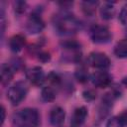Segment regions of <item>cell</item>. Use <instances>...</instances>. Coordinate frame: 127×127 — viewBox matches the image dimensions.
I'll return each mask as SVG.
<instances>
[{
    "label": "cell",
    "mask_w": 127,
    "mask_h": 127,
    "mask_svg": "<svg viewBox=\"0 0 127 127\" xmlns=\"http://www.w3.org/2000/svg\"><path fill=\"white\" fill-rule=\"evenodd\" d=\"M38 59L41 61V62H48V61H50V59H51V56H50V54L49 53H46V52H40L39 54H38Z\"/></svg>",
    "instance_id": "obj_23"
},
{
    "label": "cell",
    "mask_w": 127,
    "mask_h": 127,
    "mask_svg": "<svg viewBox=\"0 0 127 127\" xmlns=\"http://www.w3.org/2000/svg\"><path fill=\"white\" fill-rule=\"evenodd\" d=\"M118 117H119L120 121L122 122V124H123L124 126H127V109L124 110Z\"/></svg>",
    "instance_id": "obj_24"
},
{
    "label": "cell",
    "mask_w": 127,
    "mask_h": 127,
    "mask_svg": "<svg viewBox=\"0 0 127 127\" xmlns=\"http://www.w3.org/2000/svg\"><path fill=\"white\" fill-rule=\"evenodd\" d=\"M119 21L123 26H127V3L121 8L119 13Z\"/></svg>",
    "instance_id": "obj_20"
},
{
    "label": "cell",
    "mask_w": 127,
    "mask_h": 127,
    "mask_svg": "<svg viewBox=\"0 0 127 127\" xmlns=\"http://www.w3.org/2000/svg\"><path fill=\"white\" fill-rule=\"evenodd\" d=\"M74 76L81 83H84L89 79V73H88L87 69L84 66H79V68H77L75 70Z\"/></svg>",
    "instance_id": "obj_18"
},
{
    "label": "cell",
    "mask_w": 127,
    "mask_h": 127,
    "mask_svg": "<svg viewBox=\"0 0 127 127\" xmlns=\"http://www.w3.org/2000/svg\"><path fill=\"white\" fill-rule=\"evenodd\" d=\"M28 86L24 81H17L9 87L7 91V98L13 105L19 104L27 95Z\"/></svg>",
    "instance_id": "obj_4"
},
{
    "label": "cell",
    "mask_w": 127,
    "mask_h": 127,
    "mask_svg": "<svg viewBox=\"0 0 127 127\" xmlns=\"http://www.w3.org/2000/svg\"><path fill=\"white\" fill-rule=\"evenodd\" d=\"M57 92H56V89H55V86L53 85H47L45 86L43 89H42V92H41V97L44 101L46 102H51V101H54L55 98H56V95Z\"/></svg>",
    "instance_id": "obj_16"
},
{
    "label": "cell",
    "mask_w": 127,
    "mask_h": 127,
    "mask_svg": "<svg viewBox=\"0 0 127 127\" xmlns=\"http://www.w3.org/2000/svg\"><path fill=\"white\" fill-rule=\"evenodd\" d=\"M82 95H83V98L85 100H87V101H91V100L96 98V93L93 90H90V89L89 90H85L82 93Z\"/></svg>",
    "instance_id": "obj_22"
},
{
    "label": "cell",
    "mask_w": 127,
    "mask_h": 127,
    "mask_svg": "<svg viewBox=\"0 0 127 127\" xmlns=\"http://www.w3.org/2000/svg\"><path fill=\"white\" fill-rule=\"evenodd\" d=\"M44 28H45V23L42 17L40 16V14L33 13L32 15H30L26 23V29L29 34L32 35L39 34L44 30Z\"/></svg>",
    "instance_id": "obj_7"
},
{
    "label": "cell",
    "mask_w": 127,
    "mask_h": 127,
    "mask_svg": "<svg viewBox=\"0 0 127 127\" xmlns=\"http://www.w3.org/2000/svg\"><path fill=\"white\" fill-rule=\"evenodd\" d=\"M90 79H91L92 84L99 88H104V87L109 86L112 81L111 75L105 70L95 71L94 73L90 75Z\"/></svg>",
    "instance_id": "obj_9"
},
{
    "label": "cell",
    "mask_w": 127,
    "mask_h": 127,
    "mask_svg": "<svg viewBox=\"0 0 127 127\" xmlns=\"http://www.w3.org/2000/svg\"><path fill=\"white\" fill-rule=\"evenodd\" d=\"M64 117H65L64 110L60 106L54 107L50 112V122L53 126L62 125L64 121Z\"/></svg>",
    "instance_id": "obj_11"
},
{
    "label": "cell",
    "mask_w": 127,
    "mask_h": 127,
    "mask_svg": "<svg viewBox=\"0 0 127 127\" xmlns=\"http://www.w3.org/2000/svg\"><path fill=\"white\" fill-rule=\"evenodd\" d=\"M87 64L101 70H104L105 68H108L110 66V60L109 58L100 52H93L90 53L87 57Z\"/></svg>",
    "instance_id": "obj_6"
},
{
    "label": "cell",
    "mask_w": 127,
    "mask_h": 127,
    "mask_svg": "<svg viewBox=\"0 0 127 127\" xmlns=\"http://www.w3.org/2000/svg\"><path fill=\"white\" fill-rule=\"evenodd\" d=\"M15 69L11 66L10 64H3L1 65V82L6 85L13 79Z\"/></svg>",
    "instance_id": "obj_14"
},
{
    "label": "cell",
    "mask_w": 127,
    "mask_h": 127,
    "mask_svg": "<svg viewBox=\"0 0 127 127\" xmlns=\"http://www.w3.org/2000/svg\"><path fill=\"white\" fill-rule=\"evenodd\" d=\"M90 39L95 44H106L111 40V33L106 26L93 25L89 30Z\"/></svg>",
    "instance_id": "obj_5"
},
{
    "label": "cell",
    "mask_w": 127,
    "mask_h": 127,
    "mask_svg": "<svg viewBox=\"0 0 127 127\" xmlns=\"http://www.w3.org/2000/svg\"><path fill=\"white\" fill-rule=\"evenodd\" d=\"M5 120V108L3 105H1V125H3Z\"/></svg>",
    "instance_id": "obj_25"
},
{
    "label": "cell",
    "mask_w": 127,
    "mask_h": 127,
    "mask_svg": "<svg viewBox=\"0 0 127 127\" xmlns=\"http://www.w3.org/2000/svg\"><path fill=\"white\" fill-rule=\"evenodd\" d=\"M12 123L15 127H38L40 114L35 108H24L13 114Z\"/></svg>",
    "instance_id": "obj_2"
},
{
    "label": "cell",
    "mask_w": 127,
    "mask_h": 127,
    "mask_svg": "<svg viewBox=\"0 0 127 127\" xmlns=\"http://www.w3.org/2000/svg\"><path fill=\"white\" fill-rule=\"evenodd\" d=\"M114 54L119 59L127 58V38L118 41L114 47Z\"/></svg>",
    "instance_id": "obj_15"
},
{
    "label": "cell",
    "mask_w": 127,
    "mask_h": 127,
    "mask_svg": "<svg viewBox=\"0 0 127 127\" xmlns=\"http://www.w3.org/2000/svg\"><path fill=\"white\" fill-rule=\"evenodd\" d=\"M26 77L27 79L34 85L40 86L42 85L46 80V75L42 67L40 66H33L29 68L26 71Z\"/></svg>",
    "instance_id": "obj_8"
},
{
    "label": "cell",
    "mask_w": 127,
    "mask_h": 127,
    "mask_svg": "<svg viewBox=\"0 0 127 127\" xmlns=\"http://www.w3.org/2000/svg\"><path fill=\"white\" fill-rule=\"evenodd\" d=\"M98 5L97 1H84L81 3V7H82V11L85 15L87 16H92L95 13L96 7Z\"/></svg>",
    "instance_id": "obj_17"
},
{
    "label": "cell",
    "mask_w": 127,
    "mask_h": 127,
    "mask_svg": "<svg viewBox=\"0 0 127 127\" xmlns=\"http://www.w3.org/2000/svg\"><path fill=\"white\" fill-rule=\"evenodd\" d=\"M99 14L103 20H111L115 15L114 3L104 2L101 5V7L99 8Z\"/></svg>",
    "instance_id": "obj_13"
},
{
    "label": "cell",
    "mask_w": 127,
    "mask_h": 127,
    "mask_svg": "<svg viewBox=\"0 0 127 127\" xmlns=\"http://www.w3.org/2000/svg\"><path fill=\"white\" fill-rule=\"evenodd\" d=\"M106 127H124L118 116H113L106 122Z\"/></svg>",
    "instance_id": "obj_19"
},
{
    "label": "cell",
    "mask_w": 127,
    "mask_h": 127,
    "mask_svg": "<svg viewBox=\"0 0 127 127\" xmlns=\"http://www.w3.org/2000/svg\"><path fill=\"white\" fill-rule=\"evenodd\" d=\"M63 59L68 63H77L81 58L79 45L74 41H64L62 43Z\"/></svg>",
    "instance_id": "obj_3"
},
{
    "label": "cell",
    "mask_w": 127,
    "mask_h": 127,
    "mask_svg": "<svg viewBox=\"0 0 127 127\" xmlns=\"http://www.w3.org/2000/svg\"><path fill=\"white\" fill-rule=\"evenodd\" d=\"M14 7H15V11L19 14L25 12L26 8H27V4L26 2H23V1H17L14 3Z\"/></svg>",
    "instance_id": "obj_21"
},
{
    "label": "cell",
    "mask_w": 127,
    "mask_h": 127,
    "mask_svg": "<svg viewBox=\"0 0 127 127\" xmlns=\"http://www.w3.org/2000/svg\"><path fill=\"white\" fill-rule=\"evenodd\" d=\"M8 45H9V48H10V50L12 52L18 53V52L22 51L23 48L25 47V45H26V39H25V37L23 35L17 34V35L12 36L9 39Z\"/></svg>",
    "instance_id": "obj_12"
},
{
    "label": "cell",
    "mask_w": 127,
    "mask_h": 127,
    "mask_svg": "<svg viewBox=\"0 0 127 127\" xmlns=\"http://www.w3.org/2000/svg\"><path fill=\"white\" fill-rule=\"evenodd\" d=\"M88 112L84 106L76 108L70 118V127H81L87 118Z\"/></svg>",
    "instance_id": "obj_10"
},
{
    "label": "cell",
    "mask_w": 127,
    "mask_h": 127,
    "mask_svg": "<svg viewBox=\"0 0 127 127\" xmlns=\"http://www.w3.org/2000/svg\"><path fill=\"white\" fill-rule=\"evenodd\" d=\"M122 82H123V84H124V85H125V86L127 87V76L123 78V80H122Z\"/></svg>",
    "instance_id": "obj_26"
},
{
    "label": "cell",
    "mask_w": 127,
    "mask_h": 127,
    "mask_svg": "<svg viewBox=\"0 0 127 127\" xmlns=\"http://www.w3.org/2000/svg\"><path fill=\"white\" fill-rule=\"evenodd\" d=\"M54 28L61 36H70L81 29L80 21L73 15L64 12L54 17Z\"/></svg>",
    "instance_id": "obj_1"
}]
</instances>
